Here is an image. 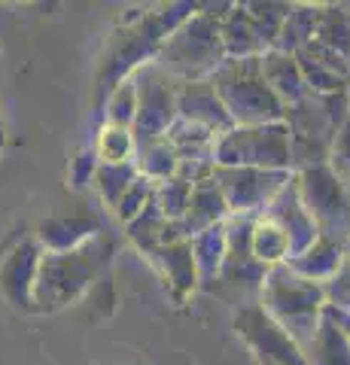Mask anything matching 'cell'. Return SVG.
I'll list each match as a JSON object with an SVG mask.
<instances>
[{"mask_svg":"<svg viewBox=\"0 0 350 365\" xmlns=\"http://www.w3.org/2000/svg\"><path fill=\"white\" fill-rule=\"evenodd\" d=\"M198 13V4H171L150 13L131 16L116 28V34L107 40V49L98 64V101H104L116 91L125 79H131L143 64H153L165 40L183 25V21Z\"/></svg>","mask_w":350,"mask_h":365,"instance_id":"6da1fadb","label":"cell"},{"mask_svg":"<svg viewBox=\"0 0 350 365\" xmlns=\"http://www.w3.org/2000/svg\"><path fill=\"white\" fill-rule=\"evenodd\" d=\"M116 256V237L110 232L98 235L67 253H43L37 287H34V304L37 314H52L73 304L76 299L88 295L101 277H107V268Z\"/></svg>","mask_w":350,"mask_h":365,"instance_id":"7a4b0ae2","label":"cell"},{"mask_svg":"<svg viewBox=\"0 0 350 365\" xmlns=\"http://www.w3.org/2000/svg\"><path fill=\"white\" fill-rule=\"evenodd\" d=\"M235 4H220V6H198L183 25H180L165 46L155 55V67H162L168 76L177 83H205V79L217 76L220 67L229 61L222 46V31L220 21Z\"/></svg>","mask_w":350,"mask_h":365,"instance_id":"3957f363","label":"cell"},{"mask_svg":"<svg viewBox=\"0 0 350 365\" xmlns=\"http://www.w3.org/2000/svg\"><path fill=\"white\" fill-rule=\"evenodd\" d=\"M350 119V88L335 95H308L299 104L287 107L292 170L329 165L338 131Z\"/></svg>","mask_w":350,"mask_h":365,"instance_id":"277c9868","label":"cell"},{"mask_svg":"<svg viewBox=\"0 0 350 365\" xmlns=\"http://www.w3.org/2000/svg\"><path fill=\"white\" fill-rule=\"evenodd\" d=\"M259 304L280 329H287L299 341L302 350L320 332L326 319V307H329L326 304L323 283L304 280L289 265H274L268 271L265 287H262V302Z\"/></svg>","mask_w":350,"mask_h":365,"instance_id":"5b68a950","label":"cell"},{"mask_svg":"<svg viewBox=\"0 0 350 365\" xmlns=\"http://www.w3.org/2000/svg\"><path fill=\"white\" fill-rule=\"evenodd\" d=\"M210 83L235 125H274L287 116L284 101L262 73V58L225 61Z\"/></svg>","mask_w":350,"mask_h":365,"instance_id":"8992f818","label":"cell"},{"mask_svg":"<svg viewBox=\"0 0 350 365\" xmlns=\"http://www.w3.org/2000/svg\"><path fill=\"white\" fill-rule=\"evenodd\" d=\"M268 265L253 253V220L247 216H229V250L217 280L207 283L205 292L229 302L235 311L262 302V287L268 277Z\"/></svg>","mask_w":350,"mask_h":365,"instance_id":"52a82bcc","label":"cell"},{"mask_svg":"<svg viewBox=\"0 0 350 365\" xmlns=\"http://www.w3.org/2000/svg\"><path fill=\"white\" fill-rule=\"evenodd\" d=\"M217 168H262V170H292L289 128L287 122L274 125H235L217 140L213 150ZM296 174V170H292Z\"/></svg>","mask_w":350,"mask_h":365,"instance_id":"ba28073f","label":"cell"},{"mask_svg":"<svg viewBox=\"0 0 350 365\" xmlns=\"http://www.w3.org/2000/svg\"><path fill=\"white\" fill-rule=\"evenodd\" d=\"M296 186L320 237L350 247V192L332 174V168L320 165V168L296 170Z\"/></svg>","mask_w":350,"mask_h":365,"instance_id":"9c48e42d","label":"cell"},{"mask_svg":"<svg viewBox=\"0 0 350 365\" xmlns=\"http://www.w3.org/2000/svg\"><path fill=\"white\" fill-rule=\"evenodd\" d=\"M131 79L138 86V119H134V128H131L134 146L165 140L171 125L180 119L177 113L180 83L155 64H143Z\"/></svg>","mask_w":350,"mask_h":365,"instance_id":"30bf717a","label":"cell"},{"mask_svg":"<svg viewBox=\"0 0 350 365\" xmlns=\"http://www.w3.org/2000/svg\"><path fill=\"white\" fill-rule=\"evenodd\" d=\"M225 204L232 216L256 220L268 210V204L284 192L287 182L296 177L292 170H262V168H213Z\"/></svg>","mask_w":350,"mask_h":365,"instance_id":"8fae6325","label":"cell"},{"mask_svg":"<svg viewBox=\"0 0 350 365\" xmlns=\"http://www.w3.org/2000/svg\"><path fill=\"white\" fill-rule=\"evenodd\" d=\"M235 332L250 347L259 365H308L299 341L287 329H280L262 311V304H250L235 311Z\"/></svg>","mask_w":350,"mask_h":365,"instance_id":"7c38bea8","label":"cell"},{"mask_svg":"<svg viewBox=\"0 0 350 365\" xmlns=\"http://www.w3.org/2000/svg\"><path fill=\"white\" fill-rule=\"evenodd\" d=\"M43 262V247L37 237H21L0 262V295L16 307V311L37 314L34 304V287H37V274Z\"/></svg>","mask_w":350,"mask_h":365,"instance_id":"4fadbf2b","label":"cell"},{"mask_svg":"<svg viewBox=\"0 0 350 365\" xmlns=\"http://www.w3.org/2000/svg\"><path fill=\"white\" fill-rule=\"evenodd\" d=\"M229 216H232L229 204H225V195H222L217 177H207V180L195 182L186 213L180 216L177 222H171V228H174L177 241H192V237H198L201 232H207V228L225 222Z\"/></svg>","mask_w":350,"mask_h":365,"instance_id":"5bb4252c","label":"cell"},{"mask_svg":"<svg viewBox=\"0 0 350 365\" xmlns=\"http://www.w3.org/2000/svg\"><path fill=\"white\" fill-rule=\"evenodd\" d=\"M296 61L304 73L311 95H335L350 88V61L344 55L326 49L323 43L311 40L304 49L296 52Z\"/></svg>","mask_w":350,"mask_h":365,"instance_id":"9a60e30c","label":"cell"},{"mask_svg":"<svg viewBox=\"0 0 350 365\" xmlns=\"http://www.w3.org/2000/svg\"><path fill=\"white\" fill-rule=\"evenodd\" d=\"M104 220L98 213L76 210L71 216H49L37 225V244L43 247V253H67L88 241H95L98 235H104Z\"/></svg>","mask_w":350,"mask_h":365,"instance_id":"2e32d148","label":"cell"},{"mask_svg":"<svg viewBox=\"0 0 350 365\" xmlns=\"http://www.w3.org/2000/svg\"><path fill=\"white\" fill-rule=\"evenodd\" d=\"M177 113H180V119H186L192 125H201V128L213 131L217 137H222L225 131L235 128L229 110H225V104L220 101L210 79H205V83H180Z\"/></svg>","mask_w":350,"mask_h":365,"instance_id":"e0dca14e","label":"cell"},{"mask_svg":"<svg viewBox=\"0 0 350 365\" xmlns=\"http://www.w3.org/2000/svg\"><path fill=\"white\" fill-rule=\"evenodd\" d=\"M262 216L284 228V235L289 237V244H292V259H296L299 253H304V250H308L320 237L317 225H314V220H311V213L304 210V204H302L296 177H292L284 186V192H280V195L268 204V210Z\"/></svg>","mask_w":350,"mask_h":365,"instance_id":"ac0fdd59","label":"cell"},{"mask_svg":"<svg viewBox=\"0 0 350 365\" xmlns=\"http://www.w3.org/2000/svg\"><path fill=\"white\" fill-rule=\"evenodd\" d=\"M222 31V46H225V58L241 61V58H262L268 49V43L259 34L253 16L247 13V4H235L229 13L220 21Z\"/></svg>","mask_w":350,"mask_h":365,"instance_id":"d6986e66","label":"cell"},{"mask_svg":"<svg viewBox=\"0 0 350 365\" xmlns=\"http://www.w3.org/2000/svg\"><path fill=\"white\" fill-rule=\"evenodd\" d=\"M153 262L165 274L168 289H171V295L180 304H183L195 289H201L198 265H195V256H192L189 241H174V244L159 247V253L153 256Z\"/></svg>","mask_w":350,"mask_h":365,"instance_id":"ffe728a7","label":"cell"},{"mask_svg":"<svg viewBox=\"0 0 350 365\" xmlns=\"http://www.w3.org/2000/svg\"><path fill=\"white\" fill-rule=\"evenodd\" d=\"M262 73L268 79V86L274 88V95L284 101V107L299 104V101H304L311 95L296 55H287V52H277V49L265 52L262 55Z\"/></svg>","mask_w":350,"mask_h":365,"instance_id":"44dd1931","label":"cell"},{"mask_svg":"<svg viewBox=\"0 0 350 365\" xmlns=\"http://www.w3.org/2000/svg\"><path fill=\"white\" fill-rule=\"evenodd\" d=\"M350 247H341V244H335L329 241V237H317L304 253H299L296 259H289L287 265L302 274L304 280H314V283H329L338 268H341V262H344V253H347Z\"/></svg>","mask_w":350,"mask_h":365,"instance_id":"7402d4cb","label":"cell"},{"mask_svg":"<svg viewBox=\"0 0 350 365\" xmlns=\"http://www.w3.org/2000/svg\"><path fill=\"white\" fill-rule=\"evenodd\" d=\"M165 140L177 150L180 165H201V162H213V150H217L220 137L207 128H201V125L177 119L171 125V131L165 134Z\"/></svg>","mask_w":350,"mask_h":365,"instance_id":"603a6c76","label":"cell"},{"mask_svg":"<svg viewBox=\"0 0 350 365\" xmlns=\"http://www.w3.org/2000/svg\"><path fill=\"white\" fill-rule=\"evenodd\" d=\"M192 256H195V265H198V277H201V289L207 283L217 280V274L225 262V250H229V220L201 232L198 237H192Z\"/></svg>","mask_w":350,"mask_h":365,"instance_id":"cb8c5ba5","label":"cell"},{"mask_svg":"<svg viewBox=\"0 0 350 365\" xmlns=\"http://www.w3.org/2000/svg\"><path fill=\"white\" fill-rule=\"evenodd\" d=\"M308 365H350V338L326 311V319L314 341L304 347Z\"/></svg>","mask_w":350,"mask_h":365,"instance_id":"d4e9b609","label":"cell"},{"mask_svg":"<svg viewBox=\"0 0 350 365\" xmlns=\"http://www.w3.org/2000/svg\"><path fill=\"white\" fill-rule=\"evenodd\" d=\"M314 40L350 61V4H320Z\"/></svg>","mask_w":350,"mask_h":365,"instance_id":"484cf974","label":"cell"},{"mask_svg":"<svg viewBox=\"0 0 350 365\" xmlns=\"http://www.w3.org/2000/svg\"><path fill=\"white\" fill-rule=\"evenodd\" d=\"M317 19H320V4H292L274 49L287 52V55H296L299 49H304V46L314 40Z\"/></svg>","mask_w":350,"mask_h":365,"instance_id":"4316f807","label":"cell"},{"mask_svg":"<svg viewBox=\"0 0 350 365\" xmlns=\"http://www.w3.org/2000/svg\"><path fill=\"white\" fill-rule=\"evenodd\" d=\"M253 253L262 265L274 268V265H287L292 259V244L284 235V228L274 225L265 216H256L253 220Z\"/></svg>","mask_w":350,"mask_h":365,"instance_id":"83f0119b","label":"cell"},{"mask_svg":"<svg viewBox=\"0 0 350 365\" xmlns=\"http://www.w3.org/2000/svg\"><path fill=\"white\" fill-rule=\"evenodd\" d=\"M134 165H138V170L146 180H153L159 186V182L177 177L180 155L168 140H153V143H140L134 150Z\"/></svg>","mask_w":350,"mask_h":365,"instance_id":"f1b7e54d","label":"cell"},{"mask_svg":"<svg viewBox=\"0 0 350 365\" xmlns=\"http://www.w3.org/2000/svg\"><path fill=\"white\" fill-rule=\"evenodd\" d=\"M138 177H140V170H138V165H134V162H122V165H104V162H101L92 186L98 192V198L104 201V207L116 210L122 195H125L128 186Z\"/></svg>","mask_w":350,"mask_h":365,"instance_id":"f546056e","label":"cell"},{"mask_svg":"<svg viewBox=\"0 0 350 365\" xmlns=\"http://www.w3.org/2000/svg\"><path fill=\"white\" fill-rule=\"evenodd\" d=\"M134 134L128 128H116V125H104L95 140V153L104 165H122L134 162Z\"/></svg>","mask_w":350,"mask_h":365,"instance_id":"4dcf8cb0","label":"cell"},{"mask_svg":"<svg viewBox=\"0 0 350 365\" xmlns=\"http://www.w3.org/2000/svg\"><path fill=\"white\" fill-rule=\"evenodd\" d=\"M192 189H195V182L186 180L183 174H177V177H171V180H165V182L155 186V204H159V210L165 213L168 222H177L180 216L186 213Z\"/></svg>","mask_w":350,"mask_h":365,"instance_id":"1f68e13d","label":"cell"},{"mask_svg":"<svg viewBox=\"0 0 350 365\" xmlns=\"http://www.w3.org/2000/svg\"><path fill=\"white\" fill-rule=\"evenodd\" d=\"M292 4H274V0H256V4H247V13L253 16L259 34H262V40L268 43V49H274L277 46V37L280 31H284V21L289 16Z\"/></svg>","mask_w":350,"mask_h":365,"instance_id":"d6a6232c","label":"cell"},{"mask_svg":"<svg viewBox=\"0 0 350 365\" xmlns=\"http://www.w3.org/2000/svg\"><path fill=\"white\" fill-rule=\"evenodd\" d=\"M104 113H107V125L128 128V131L134 128V119H138V86H134V79H125L104 101Z\"/></svg>","mask_w":350,"mask_h":365,"instance_id":"836d02e7","label":"cell"},{"mask_svg":"<svg viewBox=\"0 0 350 365\" xmlns=\"http://www.w3.org/2000/svg\"><path fill=\"white\" fill-rule=\"evenodd\" d=\"M153 195H155V182L153 180H146L143 174L138 177L128 186V192L122 195V201H119V207H116V216H119V222L122 225H128L131 220H138V216L143 213V207L153 201Z\"/></svg>","mask_w":350,"mask_h":365,"instance_id":"e575fe53","label":"cell"},{"mask_svg":"<svg viewBox=\"0 0 350 365\" xmlns=\"http://www.w3.org/2000/svg\"><path fill=\"white\" fill-rule=\"evenodd\" d=\"M323 289H326V304H329L332 311L350 317V250L344 253V262H341V268H338V274Z\"/></svg>","mask_w":350,"mask_h":365,"instance_id":"d590c367","label":"cell"},{"mask_svg":"<svg viewBox=\"0 0 350 365\" xmlns=\"http://www.w3.org/2000/svg\"><path fill=\"white\" fill-rule=\"evenodd\" d=\"M329 168H332V174L341 180L344 186H347V192H350V119L344 122V128L338 131L335 150H332V158H329Z\"/></svg>","mask_w":350,"mask_h":365,"instance_id":"8d00e7d4","label":"cell"},{"mask_svg":"<svg viewBox=\"0 0 350 365\" xmlns=\"http://www.w3.org/2000/svg\"><path fill=\"white\" fill-rule=\"evenodd\" d=\"M98 168H101V158H98V153H95V146H92V150H83V153L71 162V186H73V189L92 186Z\"/></svg>","mask_w":350,"mask_h":365,"instance_id":"74e56055","label":"cell"},{"mask_svg":"<svg viewBox=\"0 0 350 365\" xmlns=\"http://www.w3.org/2000/svg\"><path fill=\"white\" fill-rule=\"evenodd\" d=\"M326 311H329V317L335 319L338 326L344 329V332H347V338H350V317H347V314H338V311H332V307H326Z\"/></svg>","mask_w":350,"mask_h":365,"instance_id":"f35d334b","label":"cell"},{"mask_svg":"<svg viewBox=\"0 0 350 365\" xmlns=\"http://www.w3.org/2000/svg\"><path fill=\"white\" fill-rule=\"evenodd\" d=\"M4 146H6V134L0 131V153H4Z\"/></svg>","mask_w":350,"mask_h":365,"instance_id":"ab89813d","label":"cell"}]
</instances>
